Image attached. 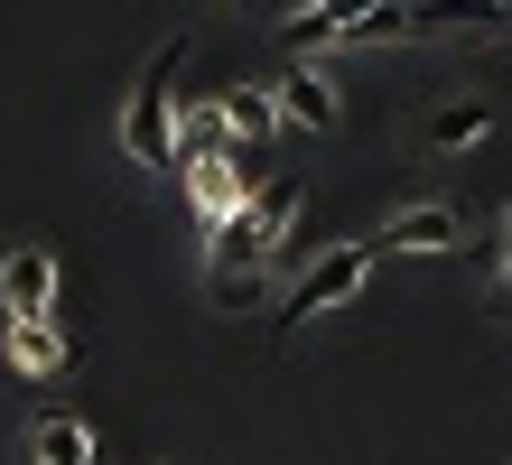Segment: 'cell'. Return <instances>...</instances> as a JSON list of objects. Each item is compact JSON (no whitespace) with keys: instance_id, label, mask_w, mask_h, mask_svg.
Returning <instances> with one entry per match:
<instances>
[{"instance_id":"6da1fadb","label":"cell","mask_w":512,"mask_h":465,"mask_svg":"<svg viewBox=\"0 0 512 465\" xmlns=\"http://www.w3.org/2000/svg\"><path fill=\"white\" fill-rule=\"evenodd\" d=\"M289 224H298V177L252 186V196H243V214H224V224H215V242H205V289L233 307V298L252 289V270L270 261V242H280Z\"/></svg>"},{"instance_id":"7a4b0ae2","label":"cell","mask_w":512,"mask_h":465,"mask_svg":"<svg viewBox=\"0 0 512 465\" xmlns=\"http://www.w3.org/2000/svg\"><path fill=\"white\" fill-rule=\"evenodd\" d=\"M177 66H187V38H168L159 56L140 66V84L122 93V121H112V140L131 149L140 168H168V159H187V140H177Z\"/></svg>"},{"instance_id":"3957f363","label":"cell","mask_w":512,"mask_h":465,"mask_svg":"<svg viewBox=\"0 0 512 465\" xmlns=\"http://www.w3.org/2000/svg\"><path fill=\"white\" fill-rule=\"evenodd\" d=\"M373 279V242H336V252H317L308 270H298V289H289V307H280V335H298L308 317H326V307H345L354 289Z\"/></svg>"},{"instance_id":"277c9868","label":"cell","mask_w":512,"mask_h":465,"mask_svg":"<svg viewBox=\"0 0 512 465\" xmlns=\"http://www.w3.org/2000/svg\"><path fill=\"white\" fill-rule=\"evenodd\" d=\"M0 307H10V317H56V261H47V242H10V252H0Z\"/></svg>"},{"instance_id":"5b68a950","label":"cell","mask_w":512,"mask_h":465,"mask_svg":"<svg viewBox=\"0 0 512 465\" xmlns=\"http://www.w3.org/2000/svg\"><path fill=\"white\" fill-rule=\"evenodd\" d=\"M270 93H280V121H298V131H336V121H345L336 84H326V75L308 66V56H298V66H289L280 84H270Z\"/></svg>"},{"instance_id":"8992f818","label":"cell","mask_w":512,"mask_h":465,"mask_svg":"<svg viewBox=\"0 0 512 465\" xmlns=\"http://www.w3.org/2000/svg\"><path fill=\"white\" fill-rule=\"evenodd\" d=\"M447 242H466V224L447 205H401L382 224V252H447Z\"/></svg>"},{"instance_id":"52a82bcc","label":"cell","mask_w":512,"mask_h":465,"mask_svg":"<svg viewBox=\"0 0 512 465\" xmlns=\"http://www.w3.org/2000/svg\"><path fill=\"white\" fill-rule=\"evenodd\" d=\"M364 10H382V0H308V10L289 19V56H317V47H336Z\"/></svg>"},{"instance_id":"ba28073f","label":"cell","mask_w":512,"mask_h":465,"mask_svg":"<svg viewBox=\"0 0 512 465\" xmlns=\"http://www.w3.org/2000/svg\"><path fill=\"white\" fill-rule=\"evenodd\" d=\"M10 363L38 372V382L66 372V326H56V317H10Z\"/></svg>"},{"instance_id":"9c48e42d","label":"cell","mask_w":512,"mask_h":465,"mask_svg":"<svg viewBox=\"0 0 512 465\" xmlns=\"http://www.w3.org/2000/svg\"><path fill=\"white\" fill-rule=\"evenodd\" d=\"M28 456H38V465H94V428L66 419V410H47L38 428H28Z\"/></svg>"},{"instance_id":"30bf717a","label":"cell","mask_w":512,"mask_h":465,"mask_svg":"<svg viewBox=\"0 0 512 465\" xmlns=\"http://www.w3.org/2000/svg\"><path fill=\"white\" fill-rule=\"evenodd\" d=\"M485 131H494V103H475V93H466V103H438L429 121H419L429 149H466V140H485Z\"/></svg>"},{"instance_id":"8fae6325","label":"cell","mask_w":512,"mask_h":465,"mask_svg":"<svg viewBox=\"0 0 512 465\" xmlns=\"http://www.w3.org/2000/svg\"><path fill=\"white\" fill-rule=\"evenodd\" d=\"M215 121H224L233 140H261L270 121H280V93H252V84H233L224 103H215Z\"/></svg>"},{"instance_id":"7c38bea8","label":"cell","mask_w":512,"mask_h":465,"mask_svg":"<svg viewBox=\"0 0 512 465\" xmlns=\"http://www.w3.org/2000/svg\"><path fill=\"white\" fill-rule=\"evenodd\" d=\"M401 28H419V19H410V0H382V10H364L336 47H382V38H401Z\"/></svg>"},{"instance_id":"4fadbf2b","label":"cell","mask_w":512,"mask_h":465,"mask_svg":"<svg viewBox=\"0 0 512 465\" xmlns=\"http://www.w3.org/2000/svg\"><path fill=\"white\" fill-rule=\"evenodd\" d=\"M503 252H512V205H503Z\"/></svg>"},{"instance_id":"5bb4252c","label":"cell","mask_w":512,"mask_h":465,"mask_svg":"<svg viewBox=\"0 0 512 465\" xmlns=\"http://www.w3.org/2000/svg\"><path fill=\"white\" fill-rule=\"evenodd\" d=\"M503 298H512V270H503Z\"/></svg>"},{"instance_id":"9a60e30c","label":"cell","mask_w":512,"mask_h":465,"mask_svg":"<svg viewBox=\"0 0 512 465\" xmlns=\"http://www.w3.org/2000/svg\"><path fill=\"white\" fill-rule=\"evenodd\" d=\"M94 465H103V456H94Z\"/></svg>"}]
</instances>
